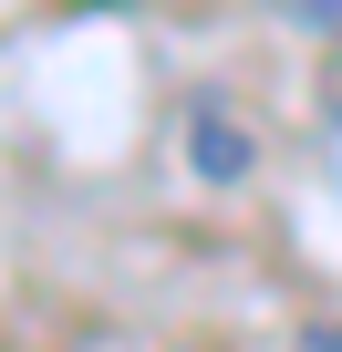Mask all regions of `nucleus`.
<instances>
[{"instance_id": "1", "label": "nucleus", "mask_w": 342, "mask_h": 352, "mask_svg": "<svg viewBox=\"0 0 342 352\" xmlns=\"http://www.w3.org/2000/svg\"><path fill=\"white\" fill-rule=\"evenodd\" d=\"M270 11H280L290 32H321V42H342V0H270Z\"/></svg>"}, {"instance_id": "2", "label": "nucleus", "mask_w": 342, "mask_h": 352, "mask_svg": "<svg viewBox=\"0 0 342 352\" xmlns=\"http://www.w3.org/2000/svg\"><path fill=\"white\" fill-rule=\"evenodd\" d=\"M290 352H342V321H311V331H301Z\"/></svg>"}]
</instances>
